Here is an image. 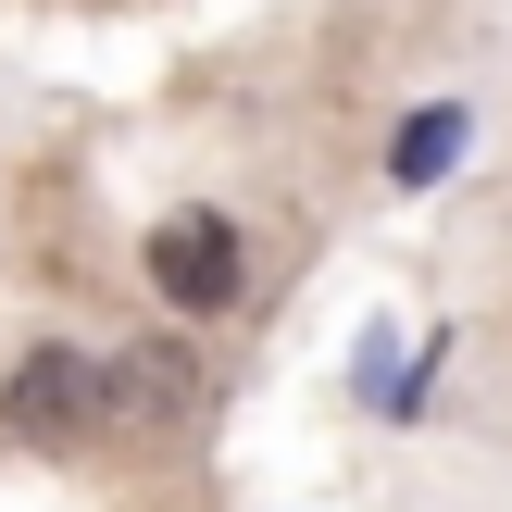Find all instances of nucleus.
<instances>
[{
    "mask_svg": "<svg viewBox=\"0 0 512 512\" xmlns=\"http://www.w3.org/2000/svg\"><path fill=\"white\" fill-rule=\"evenodd\" d=\"M0 425H13L25 450H75V438H100V425H113V400H100V363L88 350H25L13 363V388H0Z\"/></svg>",
    "mask_w": 512,
    "mask_h": 512,
    "instance_id": "obj_1",
    "label": "nucleus"
},
{
    "mask_svg": "<svg viewBox=\"0 0 512 512\" xmlns=\"http://www.w3.org/2000/svg\"><path fill=\"white\" fill-rule=\"evenodd\" d=\"M150 288H163L175 313H225V300H238V225H225V213L150 225Z\"/></svg>",
    "mask_w": 512,
    "mask_h": 512,
    "instance_id": "obj_3",
    "label": "nucleus"
},
{
    "mask_svg": "<svg viewBox=\"0 0 512 512\" xmlns=\"http://www.w3.org/2000/svg\"><path fill=\"white\" fill-rule=\"evenodd\" d=\"M450 163H463V113H450V100H438V113H413V125H400L388 175H400V188H438Z\"/></svg>",
    "mask_w": 512,
    "mask_h": 512,
    "instance_id": "obj_4",
    "label": "nucleus"
},
{
    "mask_svg": "<svg viewBox=\"0 0 512 512\" xmlns=\"http://www.w3.org/2000/svg\"><path fill=\"white\" fill-rule=\"evenodd\" d=\"M100 400H113L125 425H175V438H188V425L213 413V375H200V350H188V338H138L113 375H100Z\"/></svg>",
    "mask_w": 512,
    "mask_h": 512,
    "instance_id": "obj_2",
    "label": "nucleus"
}]
</instances>
